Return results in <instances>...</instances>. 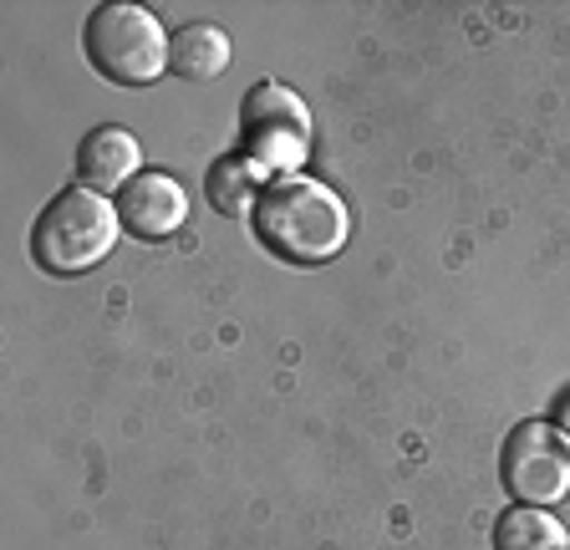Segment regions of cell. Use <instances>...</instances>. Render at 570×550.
<instances>
[{"label":"cell","instance_id":"8992f818","mask_svg":"<svg viewBox=\"0 0 570 550\" xmlns=\"http://www.w3.org/2000/svg\"><path fill=\"white\" fill-rule=\"evenodd\" d=\"M118 215L122 229L138 239H174L178 229L189 225V194L174 174H158V168H142L138 179L118 194Z\"/></svg>","mask_w":570,"mask_h":550},{"label":"cell","instance_id":"3957f363","mask_svg":"<svg viewBox=\"0 0 570 550\" xmlns=\"http://www.w3.org/2000/svg\"><path fill=\"white\" fill-rule=\"evenodd\" d=\"M168 31L148 6H128V0H107L87 16L82 26V51L92 61V72L118 87H154L168 72Z\"/></svg>","mask_w":570,"mask_h":550},{"label":"cell","instance_id":"30bf717a","mask_svg":"<svg viewBox=\"0 0 570 550\" xmlns=\"http://www.w3.org/2000/svg\"><path fill=\"white\" fill-rule=\"evenodd\" d=\"M494 550H570V536L550 510L510 504L494 520Z\"/></svg>","mask_w":570,"mask_h":550},{"label":"cell","instance_id":"5b68a950","mask_svg":"<svg viewBox=\"0 0 570 550\" xmlns=\"http://www.w3.org/2000/svg\"><path fill=\"white\" fill-rule=\"evenodd\" d=\"M499 479L514 504L556 510L560 500H570V443L560 439L556 423H514L499 454Z\"/></svg>","mask_w":570,"mask_h":550},{"label":"cell","instance_id":"277c9868","mask_svg":"<svg viewBox=\"0 0 570 550\" xmlns=\"http://www.w3.org/2000/svg\"><path fill=\"white\" fill-rule=\"evenodd\" d=\"M239 132H245V158L265 179L301 174L311 158V108L296 87L285 82H255L239 108Z\"/></svg>","mask_w":570,"mask_h":550},{"label":"cell","instance_id":"9c48e42d","mask_svg":"<svg viewBox=\"0 0 570 550\" xmlns=\"http://www.w3.org/2000/svg\"><path fill=\"white\" fill-rule=\"evenodd\" d=\"M265 174L249 164L245 154H225L209 164V179H204V199H209L214 215L225 219H255V204L265 194Z\"/></svg>","mask_w":570,"mask_h":550},{"label":"cell","instance_id":"52a82bcc","mask_svg":"<svg viewBox=\"0 0 570 550\" xmlns=\"http://www.w3.org/2000/svg\"><path fill=\"white\" fill-rule=\"evenodd\" d=\"M142 174V144L128 128H92L77 148V184L118 199L132 179Z\"/></svg>","mask_w":570,"mask_h":550},{"label":"cell","instance_id":"6da1fadb","mask_svg":"<svg viewBox=\"0 0 570 550\" xmlns=\"http://www.w3.org/2000/svg\"><path fill=\"white\" fill-rule=\"evenodd\" d=\"M255 235L285 265H332L352 239V209L332 184L311 174H281L255 204Z\"/></svg>","mask_w":570,"mask_h":550},{"label":"cell","instance_id":"7a4b0ae2","mask_svg":"<svg viewBox=\"0 0 570 550\" xmlns=\"http://www.w3.org/2000/svg\"><path fill=\"white\" fill-rule=\"evenodd\" d=\"M118 235H122L118 199H107V194L87 189V184H71L36 215L31 261L51 275H87L112 255Z\"/></svg>","mask_w":570,"mask_h":550},{"label":"cell","instance_id":"ba28073f","mask_svg":"<svg viewBox=\"0 0 570 550\" xmlns=\"http://www.w3.org/2000/svg\"><path fill=\"white\" fill-rule=\"evenodd\" d=\"M229 61H235L229 31L214 21H184L168 37V72L184 82H214L229 72Z\"/></svg>","mask_w":570,"mask_h":550},{"label":"cell","instance_id":"8fae6325","mask_svg":"<svg viewBox=\"0 0 570 550\" xmlns=\"http://www.w3.org/2000/svg\"><path fill=\"white\" fill-rule=\"evenodd\" d=\"M556 429H560V439L570 443V397H566V403H560V419H556Z\"/></svg>","mask_w":570,"mask_h":550}]
</instances>
